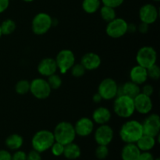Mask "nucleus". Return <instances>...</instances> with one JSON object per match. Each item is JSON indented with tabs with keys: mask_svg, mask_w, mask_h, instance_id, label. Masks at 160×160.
<instances>
[{
	"mask_svg": "<svg viewBox=\"0 0 160 160\" xmlns=\"http://www.w3.org/2000/svg\"><path fill=\"white\" fill-rule=\"evenodd\" d=\"M142 135V123L135 120L125 122L120 130V137L125 143H136Z\"/></svg>",
	"mask_w": 160,
	"mask_h": 160,
	"instance_id": "nucleus-1",
	"label": "nucleus"
},
{
	"mask_svg": "<svg viewBox=\"0 0 160 160\" xmlns=\"http://www.w3.org/2000/svg\"><path fill=\"white\" fill-rule=\"evenodd\" d=\"M53 134L55 142L64 145L73 142L77 135L73 125L67 121H62L58 123L55 128Z\"/></svg>",
	"mask_w": 160,
	"mask_h": 160,
	"instance_id": "nucleus-2",
	"label": "nucleus"
},
{
	"mask_svg": "<svg viewBox=\"0 0 160 160\" xmlns=\"http://www.w3.org/2000/svg\"><path fill=\"white\" fill-rule=\"evenodd\" d=\"M55 142L53 132L48 130H41L37 131L31 139V145L33 149L42 153L50 149Z\"/></svg>",
	"mask_w": 160,
	"mask_h": 160,
	"instance_id": "nucleus-3",
	"label": "nucleus"
},
{
	"mask_svg": "<svg viewBox=\"0 0 160 160\" xmlns=\"http://www.w3.org/2000/svg\"><path fill=\"white\" fill-rule=\"evenodd\" d=\"M113 110L121 118H129L135 112L134 99L124 95L116 97L113 103Z\"/></svg>",
	"mask_w": 160,
	"mask_h": 160,
	"instance_id": "nucleus-4",
	"label": "nucleus"
},
{
	"mask_svg": "<svg viewBox=\"0 0 160 160\" xmlns=\"http://www.w3.org/2000/svg\"><path fill=\"white\" fill-rule=\"evenodd\" d=\"M53 20L49 14L39 12L36 14L31 22V29L37 35H42L48 32L52 28Z\"/></svg>",
	"mask_w": 160,
	"mask_h": 160,
	"instance_id": "nucleus-5",
	"label": "nucleus"
},
{
	"mask_svg": "<svg viewBox=\"0 0 160 160\" xmlns=\"http://www.w3.org/2000/svg\"><path fill=\"white\" fill-rule=\"evenodd\" d=\"M52 89L47 80L44 78H34L30 82V92L38 99H45L49 97Z\"/></svg>",
	"mask_w": 160,
	"mask_h": 160,
	"instance_id": "nucleus-6",
	"label": "nucleus"
},
{
	"mask_svg": "<svg viewBox=\"0 0 160 160\" xmlns=\"http://www.w3.org/2000/svg\"><path fill=\"white\" fill-rule=\"evenodd\" d=\"M157 52L152 46H143L138 51L136 55V61L138 65L148 69L151 66L156 63Z\"/></svg>",
	"mask_w": 160,
	"mask_h": 160,
	"instance_id": "nucleus-7",
	"label": "nucleus"
},
{
	"mask_svg": "<svg viewBox=\"0 0 160 160\" xmlns=\"http://www.w3.org/2000/svg\"><path fill=\"white\" fill-rule=\"evenodd\" d=\"M106 32L112 38H120L128 32V23L124 19L116 17L114 20L108 22Z\"/></svg>",
	"mask_w": 160,
	"mask_h": 160,
	"instance_id": "nucleus-8",
	"label": "nucleus"
},
{
	"mask_svg": "<svg viewBox=\"0 0 160 160\" xmlns=\"http://www.w3.org/2000/svg\"><path fill=\"white\" fill-rule=\"evenodd\" d=\"M56 65L61 73H67L75 64V55L70 49H62L56 57Z\"/></svg>",
	"mask_w": 160,
	"mask_h": 160,
	"instance_id": "nucleus-9",
	"label": "nucleus"
},
{
	"mask_svg": "<svg viewBox=\"0 0 160 160\" xmlns=\"http://www.w3.org/2000/svg\"><path fill=\"white\" fill-rule=\"evenodd\" d=\"M119 87L115 80L108 78L100 82L98 88V92L101 95L102 99L111 100L115 98L118 95Z\"/></svg>",
	"mask_w": 160,
	"mask_h": 160,
	"instance_id": "nucleus-10",
	"label": "nucleus"
},
{
	"mask_svg": "<svg viewBox=\"0 0 160 160\" xmlns=\"http://www.w3.org/2000/svg\"><path fill=\"white\" fill-rule=\"evenodd\" d=\"M142 124L143 134L156 138L160 131V117L158 114L153 113L145 119Z\"/></svg>",
	"mask_w": 160,
	"mask_h": 160,
	"instance_id": "nucleus-11",
	"label": "nucleus"
},
{
	"mask_svg": "<svg viewBox=\"0 0 160 160\" xmlns=\"http://www.w3.org/2000/svg\"><path fill=\"white\" fill-rule=\"evenodd\" d=\"M114 137V132L112 128L109 125H99L95 132V141L98 145H108L112 142Z\"/></svg>",
	"mask_w": 160,
	"mask_h": 160,
	"instance_id": "nucleus-12",
	"label": "nucleus"
},
{
	"mask_svg": "<svg viewBox=\"0 0 160 160\" xmlns=\"http://www.w3.org/2000/svg\"><path fill=\"white\" fill-rule=\"evenodd\" d=\"M159 17L158 9L154 5L145 4L141 7L139 10V18L142 23L152 24L156 21Z\"/></svg>",
	"mask_w": 160,
	"mask_h": 160,
	"instance_id": "nucleus-13",
	"label": "nucleus"
},
{
	"mask_svg": "<svg viewBox=\"0 0 160 160\" xmlns=\"http://www.w3.org/2000/svg\"><path fill=\"white\" fill-rule=\"evenodd\" d=\"M135 111L141 114H148L152 109L153 104L150 96L141 92L134 98Z\"/></svg>",
	"mask_w": 160,
	"mask_h": 160,
	"instance_id": "nucleus-14",
	"label": "nucleus"
},
{
	"mask_svg": "<svg viewBox=\"0 0 160 160\" xmlns=\"http://www.w3.org/2000/svg\"><path fill=\"white\" fill-rule=\"evenodd\" d=\"M73 127L77 135H79L80 137H88L93 132L94 122L89 117H81Z\"/></svg>",
	"mask_w": 160,
	"mask_h": 160,
	"instance_id": "nucleus-15",
	"label": "nucleus"
},
{
	"mask_svg": "<svg viewBox=\"0 0 160 160\" xmlns=\"http://www.w3.org/2000/svg\"><path fill=\"white\" fill-rule=\"evenodd\" d=\"M37 69L38 72L42 76L49 77L50 75L56 73V72L58 70V67L56 65V59H53V58L47 57L45 59H42L39 62Z\"/></svg>",
	"mask_w": 160,
	"mask_h": 160,
	"instance_id": "nucleus-16",
	"label": "nucleus"
},
{
	"mask_svg": "<svg viewBox=\"0 0 160 160\" xmlns=\"http://www.w3.org/2000/svg\"><path fill=\"white\" fill-rule=\"evenodd\" d=\"M81 63L86 70H95L100 67L102 59L97 53L88 52L82 56Z\"/></svg>",
	"mask_w": 160,
	"mask_h": 160,
	"instance_id": "nucleus-17",
	"label": "nucleus"
},
{
	"mask_svg": "<svg viewBox=\"0 0 160 160\" xmlns=\"http://www.w3.org/2000/svg\"><path fill=\"white\" fill-rule=\"evenodd\" d=\"M130 78H131V81L138 85L143 84L148 80L147 69L137 64L131 68L130 71Z\"/></svg>",
	"mask_w": 160,
	"mask_h": 160,
	"instance_id": "nucleus-18",
	"label": "nucleus"
},
{
	"mask_svg": "<svg viewBox=\"0 0 160 160\" xmlns=\"http://www.w3.org/2000/svg\"><path fill=\"white\" fill-rule=\"evenodd\" d=\"M111 117L112 114L108 108L99 106L94 110L92 120H93L94 123L98 125L106 124L111 120Z\"/></svg>",
	"mask_w": 160,
	"mask_h": 160,
	"instance_id": "nucleus-19",
	"label": "nucleus"
},
{
	"mask_svg": "<svg viewBox=\"0 0 160 160\" xmlns=\"http://www.w3.org/2000/svg\"><path fill=\"white\" fill-rule=\"evenodd\" d=\"M141 151L135 143H126L121 151L122 160H138Z\"/></svg>",
	"mask_w": 160,
	"mask_h": 160,
	"instance_id": "nucleus-20",
	"label": "nucleus"
},
{
	"mask_svg": "<svg viewBox=\"0 0 160 160\" xmlns=\"http://www.w3.org/2000/svg\"><path fill=\"white\" fill-rule=\"evenodd\" d=\"M141 93V88L138 84L132 82V81H128L123 84L120 88H119L118 95H124L126 96L134 99L137 95Z\"/></svg>",
	"mask_w": 160,
	"mask_h": 160,
	"instance_id": "nucleus-21",
	"label": "nucleus"
},
{
	"mask_svg": "<svg viewBox=\"0 0 160 160\" xmlns=\"http://www.w3.org/2000/svg\"><path fill=\"white\" fill-rule=\"evenodd\" d=\"M156 142L155 137L143 134L135 144L141 152H149L156 146Z\"/></svg>",
	"mask_w": 160,
	"mask_h": 160,
	"instance_id": "nucleus-22",
	"label": "nucleus"
},
{
	"mask_svg": "<svg viewBox=\"0 0 160 160\" xmlns=\"http://www.w3.org/2000/svg\"><path fill=\"white\" fill-rule=\"evenodd\" d=\"M81 150L79 145L74 142H71L64 145L63 156L67 159H77L81 156Z\"/></svg>",
	"mask_w": 160,
	"mask_h": 160,
	"instance_id": "nucleus-23",
	"label": "nucleus"
},
{
	"mask_svg": "<svg viewBox=\"0 0 160 160\" xmlns=\"http://www.w3.org/2000/svg\"><path fill=\"white\" fill-rule=\"evenodd\" d=\"M6 145L9 149L17 151L20 149L23 144V138L18 134H12L8 136L6 139Z\"/></svg>",
	"mask_w": 160,
	"mask_h": 160,
	"instance_id": "nucleus-24",
	"label": "nucleus"
},
{
	"mask_svg": "<svg viewBox=\"0 0 160 160\" xmlns=\"http://www.w3.org/2000/svg\"><path fill=\"white\" fill-rule=\"evenodd\" d=\"M101 1L100 0H83L82 8L87 13L92 14L98 11L100 8Z\"/></svg>",
	"mask_w": 160,
	"mask_h": 160,
	"instance_id": "nucleus-25",
	"label": "nucleus"
},
{
	"mask_svg": "<svg viewBox=\"0 0 160 160\" xmlns=\"http://www.w3.org/2000/svg\"><path fill=\"white\" fill-rule=\"evenodd\" d=\"M0 28H1L2 34L4 35H9L15 31L16 28H17V23L13 20L7 19L0 24Z\"/></svg>",
	"mask_w": 160,
	"mask_h": 160,
	"instance_id": "nucleus-26",
	"label": "nucleus"
},
{
	"mask_svg": "<svg viewBox=\"0 0 160 160\" xmlns=\"http://www.w3.org/2000/svg\"><path fill=\"white\" fill-rule=\"evenodd\" d=\"M100 15L102 19L105 21L110 22L111 20H114L117 17L116 11L114 8L109 7L107 6H103L100 9Z\"/></svg>",
	"mask_w": 160,
	"mask_h": 160,
	"instance_id": "nucleus-27",
	"label": "nucleus"
},
{
	"mask_svg": "<svg viewBox=\"0 0 160 160\" xmlns=\"http://www.w3.org/2000/svg\"><path fill=\"white\" fill-rule=\"evenodd\" d=\"M15 91L20 95H26L30 92V82L28 80H20L16 84Z\"/></svg>",
	"mask_w": 160,
	"mask_h": 160,
	"instance_id": "nucleus-28",
	"label": "nucleus"
},
{
	"mask_svg": "<svg viewBox=\"0 0 160 160\" xmlns=\"http://www.w3.org/2000/svg\"><path fill=\"white\" fill-rule=\"evenodd\" d=\"M48 84H49L50 88H51L52 90H56V89H59V88L62 85V78H60V76L56 73H53V74L50 75L49 77H48Z\"/></svg>",
	"mask_w": 160,
	"mask_h": 160,
	"instance_id": "nucleus-29",
	"label": "nucleus"
},
{
	"mask_svg": "<svg viewBox=\"0 0 160 160\" xmlns=\"http://www.w3.org/2000/svg\"><path fill=\"white\" fill-rule=\"evenodd\" d=\"M70 71H71L72 76L74 78H81L85 74L86 70L81 63H77L74 64L73 67L70 68Z\"/></svg>",
	"mask_w": 160,
	"mask_h": 160,
	"instance_id": "nucleus-30",
	"label": "nucleus"
},
{
	"mask_svg": "<svg viewBox=\"0 0 160 160\" xmlns=\"http://www.w3.org/2000/svg\"><path fill=\"white\" fill-rule=\"evenodd\" d=\"M95 156L98 159H105L109 156V148L108 145H100L97 147L95 149Z\"/></svg>",
	"mask_w": 160,
	"mask_h": 160,
	"instance_id": "nucleus-31",
	"label": "nucleus"
},
{
	"mask_svg": "<svg viewBox=\"0 0 160 160\" xmlns=\"http://www.w3.org/2000/svg\"><path fill=\"white\" fill-rule=\"evenodd\" d=\"M147 73H148V78L156 80V81L159 80L160 78V68L156 63L148 67L147 69Z\"/></svg>",
	"mask_w": 160,
	"mask_h": 160,
	"instance_id": "nucleus-32",
	"label": "nucleus"
},
{
	"mask_svg": "<svg viewBox=\"0 0 160 160\" xmlns=\"http://www.w3.org/2000/svg\"><path fill=\"white\" fill-rule=\"evenodd\" d=\"M52 153L55 156H60L63 155L64 152V145L59 143L57 142H55L52 144V145L50 148Z\"/></svg>",
	"mask_w": 160,
	"mask_h": 160,
	"instance_id": "nucleus-33",
	"label": "nucleus"
},
{
	"mask_svg": "<svg viewBox=\"0 0 160 160\" xmlns=\"http://www.w3.org/2000/svg\"><path fill=\"white\" fill-rule=\"evenodd\" d=\"M102 2L104 4V6H107L115 9V8L121 6L124 0H102Z\"/></svg>",
	"mask_w": 160,
	"mask_h": 160,
	"instance_id": "nucleus-34",
	"label": "nucleus"
},
{
	"mask_svg": "<svg viewBox=\"0 0 160 160\" xmlns=\"http://www.w3.org/2000/svg\"><path fill=\"white\" fill-rule=\"evenodd\" d=\"M12 160H27V153L21 150H17L12 155Z\"/></svg>",
	"mask_w": 160,
	"mask_h": 160,
	"instance_id": "nucleus-35",
	"label": "nucleus"
},
{
	"mask_svg": "<svg viewBox=\"0 0 160 160\" xmlns=\"http://www.w3.org/2000/svg\"><path fill=\"white\" fill-rule=\"evenodd\" d=\"M27 160H42V159L41 153L33 149L27 154Z\"/></svg>",
	"mask_w": 160,
	"mask_h": 160,
	"instance_id": "nucleus-36",
	"label": "nucleus"
},
{
	"mask_svg": "<svg viewBox=\"0 0 160 160\" xmlns=\"http://www.w3.org/2000/svg\"><path fill=\"white\" fill-rule=\"evenodd\" d=\"M141 92L145 94V95H148V96L151 97V95H152L153 92H154V88L152 87V84H145V85L142 87V88L141 89Z\"/></svg>",
	"mask_w": 160,
	"mask_h": 160,
	"instance_id": "nucleus-37",
	"label": "nucleus"
},
{
	"mask_svg": "<svg viewBox=\"0 0 160 160\" xmlns=\"http://www.w3.org/2000/svg\"><path fill=\"white\" fill-rule=\"evenodd\" d=\"M138 160H154V156L149 152H141Z\"/></svg>",
	"mask_w": 160,
	"mask_h": 160,
	"instance_id": "nucleus-38",
	"label": "nucleus"
},
{
	"mask_svg": "<svg viewBox=\"0 0 160 160\" xmlns=\"http://www.w3.org/2000/svg\"><path fill=\"white\" fill-rule=\"evenodd\" d=\"M0 160H12V154L7 150L0 149Z\"/></svg>",
	"mask_w": 160,
	"mask_h": 160,
	"instance_id": "nucleus-39",
	"label": "nucleus"
},
{
	"mask_svg": "<svg viewBox=\"0 0 160 160\" xmlns=\"http://www.w3.org/2000/svg\"><path fill=\"white\" fill-rule=\"evenodd\" d=\"M9 0H0V13L5 12L9 7Z\"/></svg>",
	"mask_w": 160,
	"mask_h": 160,
	"instance_id": "nucleus-40",
	"label": "nucleus"
},
{
	"mask_svg": "<svg viewBox=\"0 0 160 160\" xmlns=\"http://www.w3.org/2000/svg\"><path fill=\"white\" fill-rule=\"evenodd\" d=\"M138 30L141 33H143V34L148 32V24H147V23H142H142L138 26Z\"/></svg>",
	"mask_w": 160,
	"mask_h": 160,
	"instance_id": "nucleus-41",
	"label": "nucleus"
},
{
	"mask_svg": "<svg viewBox=\"0 0 160 160\" xmlns=\"http://www.w3.org/2000/svg\"><path fill=\"white\" fill-rule=\"evenodd\" d=\"M92 99H93L94 102L95 103H99L101 102L102 100H103L102 98V96L99 95L98 92H97V93H95V95H93V98H92Z\"/></svg>",
	"mask_w": 160,
	"mask_h": 160,
	"instance_id": "nucleus-42",
	"label": "nucleus"
},
{
	"mask_svg": "<svg viewBox=\"0 0 160 160\" xmlns=\"http://www.w3.org/2000/svg\"><path fill=\"white\" fill-rule=\"evenodd\" d=\"M24 2H31L34 1V0H23Z\"/></svg>",
	"mask_w": 160,
	"mask_h": 160,
	"instance_id": "nucleus-43",
	"label": "nucleus"
},
{
	"mask_svg": "<svg viewBox=\"0 0 160 160\" xmlns=\"http://www.w3.org/2000/svg\"><path fill=\"white\" fill-rule=\"evenodd\" d=\"M2 35V31H1V28H0V38H1V36Z\"/></svg>",
	"mask_w": 160,
	"mask_h": 160,
	"instance_id": "nucleus-44",
	"label": "nucleus"
},
{
	"mask_svg": "<svg viewBox=\"0 0 160 160\" xmlns=\"http://www.w3.org/2000/svg\"><path fill=\"white\" fill-rule=\"evenodd\" d=\"M154 160H160V158L157 157V158H156V159H154Z\"/></svg>",
	"mask_w": 160,
	"mask_h": 160,
	"instance_id": "nucleus-45",
	"label": "nucleus"
},
{
	"mask_svg": "<svg viewBox=\"0 0 160 160\" xmlns=\"http://www.w3.org/2000/svg\"><path fill=\"white\" fill-rule=\"evenodd\" d=\"M154 1H156V2H158V1H159V0H154Z\"/></svg>",
	"mask_w": 160,
	"mask_h": 160,
	"instance_id": "nucleus-46",
	"label": "nucleus"
}]
</instances>
